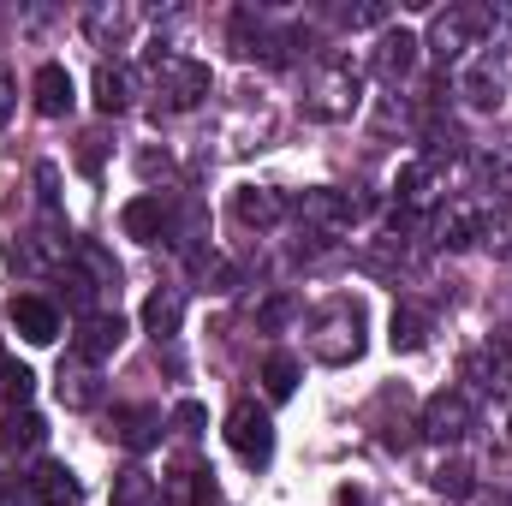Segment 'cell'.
<instances>
[{"mask_svg": "<svg viewBox=\"0 0 512 506\" xmlns=\"http://www.w3.org/2000/svg\"><path fill=\"white\" fill-rule=\"evenodd\" d=\"M227 447L251 465V471H262L268 459H274V423H268V411L256 405V399H239L233 411H227Z\"/></svg>", "mask_w": 512, "mask_h": 506, "instance_id": "obj_6", "label": "cell"}, {"mask_svg": "<svg viewBox=\"0 0 512 506\" xmlns=\"http://www.w3.org/2000/svg\"><path fill=\"white\" fill-rule=\"evenodd\" d=\"M161 411L155 405H114V417H108V435L126 447V453H149L155 441H161Z\"/></svg>", "mask_w": 512, "mask_h": 506, "instance_id": "obj_17", "label": "cell"}, {"mask_svg": "<svg viewBox=\"0 0 512 506\" xmlns=\"http://www.w3.org/2000/svg\"><path fill=\"white\" fill-rule=\"evenodd\" d=\"M0 506H36V495H30V477L0 471Z\"/></svg>", "mask_w": 512, "mask_h": 506, "instance_id": "obj_34", "label": "cell"}, {"mask_svg": "<svg viewBox=\"0 0 512 506\" xmlns=\"http://www.w3.org/2000/svg\"><path fill=\"white\" fill-rule=\"evenodd\" d=\"M149 78H155V102L167 114H191L203 96H209V66L191 60V54H173V48H149Z\"/></svg>", "mask_w": 512, "mask_h": 506, "instance_id": "obj_2", "label": "cell"}, {"mask_svg": "<svg viewBox=\"0 0 512 506\" xmlns=\"http://www.w3.org/2000/svg\"><path fill=\"white\" fill-rule=\"evenodd\" d=\"M292 215H298L310 233L334 239V233H352V221H358V203H352L346 191H334V185H310V191L292 203Z\"/></svg>", "mask_w": 512, "mask_h": 506, "instance_id": "obj_9", "label": "cell"}, {"mask_svg": "<svg viewBox=\"0 0 512 506\" xmlns=\"http://www.w3.org/2000/svg\"><path fill=\"white\" fill-rule=\"evenodd\" d=\"M227 36H233V54H239V60H262V66H286L292 48H298V30H280L268 12H251V6L233 12Z\"/></svg>", "mask_w": 512, "mask_h": 506, "instance_id": "obj_5", "label": "cell"}, {"mask_svg": "<svg viewBox=\"0 0 512 506\" xmlns=\"http://www.w3.org/2000/svg\"><path fill=\"white\" fill-rule=\"evenodd\" d=\"M137 167H143V179H155V173H167V155L149 149V155H137Z\"/></svg>", "mask_w": 512, "mask_h": 506, "instance_id": "obj_42", "label": "cell"}, {"mask_svg": "<svg viewBox=\"0 0 512 506\" xmlns=\"http://www.w3.org/2000/svg\"><path fill=\"white\" fill-rule=\"evenodd\" d=\"M465 376L477 381V387H501V393H512V334H495L489 346H477L471 358H465Z\"/></svg>", "mask_w": 512, "mask_h": 506, "instance_id": "obj_19", "label": "cell"}, {"mask_svg": "<svg viewBox=\"0 0 512 506\" xmlns=\"http://www.w3.org/2000/svg\"><path fill=\"white\" fill-rule=\"evenodd\" d=\"M483 30H495V6H447V12H435L423 48L447 66V60H465L483 42Z\"/></svg>", "mask_w": 512, "mask_h": 506, "instance_id": "obj_4", "label": "cell"}, {"mask_svg": "<svg viewBox=\"0 0 512 506\" xmlns=\"http://www.w3.org/2000/svg\"><path fill=\"white\" fill-rule=\"evenodd\" d=\"M179 322H185V292H179V286H161V292L143 298V328H149L155 340H173Z\"/></svg>", "mask_w": 512, "mask_h": 506, "instance_id": "obj_27", "label": "cell"}, {"mask_svg": "<svg viewBox=\"0 0 512 506\" xmlns=\"http://www.w3.org/2000/svg\"><path fill=\"white\" fill-rule=\"evenodd\" d=\"M173 423H179L185 435H203V423H209V411H203L197 399H179V405H173Z\"/></svg>", "mask_w": 512, "mask_h": 506, "instance_id": "obj_36", "label": "cell"}, {"mask_svg": "<svg viewBox=\"0 0 512 506\" xmlns=\"http://www.w3.org/2000/svg\"><path fill=\"white\" fill-rule=\"evenodd\" d=\"M310 358L334 364V370L364 358V304L358 298H328L310 316Z\"/></svg>", "mask_w": 512, "mask_h": 506, "instance_id": "obj_1", "label": "cell"}, {"mask_svg": "<svg viewBox=\"0 0 512 506\" xmlns=\"http://www.w3.org/2000/svg\"><path fill=\"white\" fill-rule=\"evenodd\" d=\"M18 114V72L12 66H0V126Z\"/></svg>", "mask_w": 512, "mask_h": 506, "instance_id": "obj_38", "label": "cell"}, {"mask_svg": "<svg viewBox=\"0 0 512 506\" xmlns=\"http://www.w3.org/2000/svg\"><path fill=\"white\" fill-rule=\"evenodd\" d=\"M30 495H36V506H78L84 483H78V471H72V465L42 459V465L30 471Z\"/></svg>", "mask_w": 512, "mask_h": 506, "instance_id": "obj_22", "label": "cell"}, {"mask_svg": "<svg viewBox=\"0 0 512 506\" xmlns=\"http://www.w3.org/2000/svg\"><path fill=\"white\" fill-rule=\"evenodd\" d=\"M358 102H364V78H358V66L340 60V54L322 60V66L310 72V84H304V108H310L316 120H352Z\"/></svg>", "mask_w": 512, "mask_h": 506, "instance_id": "obj_3", "label": "cell"}, {"mask_svg": "<svg viewBox=\"0 0 512 506\" xmlns=\"http://www.w3.org/2000/svg\"><path fill=\"white\" fill-rule=\"evenodd\" d=\"M66 268H72L96 298H114V292H120V262H114L108 245H96V239H78L72 256H66Z\"/></svg>", "mask_w": 512, "mask_h": 506, "instance_id": "obj_13", "label": "cell"}, {"mask_svg": "<svg viewBox=\"0 0 512 506\" xmlns=\"http://www.w3.org/2000/svg\"><path fill=\"white\" fill-rule=\"evenodd\" d=\"M393 191H399V209H429V203L447 191V155H429V149H423L417 161L399 167Z\"/></svg>", "mask_w": 512, "mask_h": 506, "instance_id": "obj_11", "label": "cell"}, {"mask_svg": "<svg viewBox=\"0 0 512 506\" xmlns=\"http://www.w3.org/2000/svg\"><path fill=\"white\" fill-rule=\"evenodd\" d=\"M131 102H137V72L126 60H102L96 66V108L102 114H126Z\"/></svg>", "mask_w": 512, "mask_h": 506, "instance_id": "obj_25", "label": "cell"}, {"mask_svg": "<svg viewBox=\"0 0 512 506\" xmlns=\"http://www.w3.org/2000/svg\"><path fill=\"white\" fill-rule=\"evenodd\" d=\"M483 245L495 256H512V203H501V209L483 215Z\"/></svg>", "mask_w": 512, "mask_h": 506, "instance_id": "obj_33", "label": "cell"}, {"mask_svg": "<svg viewBox=\"0 0 512 506\" xmlns=\"http://www.w3.org/2000/svg\"><path fill=\"white\" fill-rule=\"evenodd\" d=\"M429 489L465 501V495H471V465H465V459H435V465H429Z\"/></svg>", "mask_w": 512, "mask_h": 506, "instance_id": "obj_30", "label": "cell"}, {"mask_svg": "<svg viewBox=\"0 0 512 506\" xmlns=\"http://www.w3.org/2000/svg\"><path fill=\"white\" fill-rule=\"evenodd\" d=\"M215 501V477L209 471H173V477H161V489H155V506H209Z\"/></svg>", "mask_w": 512, "mask_h": 506, "instance_id": "obj_26", "label": "cell"}, {"mask_svg": "<svg viewBox=\"0 0 512 506\" xmlns=\"http://www.w3.org/2000/svg\"><path fill=\"white\" fill-rule=\"evenodd\" d=\"M459 96H465V108H477V114L507 108V96H512L507 60H501V54H477V60L459 72Z\"/></svg>", "mask_w": 512, "mask_h": 506, "instance_id": "obj_8", "label": "cell"}, {"mask_svg": "<svg viewBox=\"0 0 512 506\" xmlns=\"http://www.w3.org/2000/svg\"><path fill=\"white\" fill-rule=\"evenodd\" d=\"M78 161H84V173H96V167H102V137H96V131L84 137V149H78Z\"/></svg>", "mask_w": 512, "mask_h": 506, "instance_id": "obj_40", "label": "cell"}, {"mask_svg": "<svg viewBox=\"0 0 512 506\" xmlns=\"http://www.w3.org/2000/svg\"><path fill=\"white\" fill-rule=\"evenodd\" d=\"M483 215H489L483 203H453L429 221V239L447 251H471V245H483Z\"/></svg>", "mask_w": 512, "mask_h": 506, "instance_id": "obj_14", "label": "cell"}, {"mask_svg": "<svg viewBox=\"0 0 512 506\" xmlns=\"http://www.w3.org/2000/svg\"><path fill=\"white\" fill-rule=\"evenodd\" d=\"M42 417L24 405V411H6V423H0V453H36L42 447Z\"/></svg>", "mask_w": 512, "mask_h": 506, "instance_id": "obj_28", "label": "cell"}, {"mask_svg": "<svg viewBox=\"0 0 512 506\" xmlns=\"http://www.w3.org/2000/svg\"><path fill=\"white\" fill-rule=\"evenodd\" d=\"M54 393H60V405H66V411H90V405H102V376H96V364L66 358V364H60V376H54Z\"/></svg>", "mask_w": 512, "mask_h": 506, "instance_id": "obj_23", "label": "cell"}, {"mask_svg": "<svg viewBox=\"0 0 512 506\" xmlns=\"http://www.w3.org/2000/svg\"><path fill=\"white\" fill-rule=\"evenodd\" d=\"M30 102H36L42 120H66V114H72V72H66L60 60L36 66V78H30Z\"/></svg>", "mask_w": 512, "mask_h": 506, "instance_id": "obj_20", "label": "cell"}, {"mask_svg": "<svg viewBox=\"0 0 512 506\" xmlns=\"http://www.w3.org/2000/svg\"><path fill=\"white\" fill-rule=\"evenodd\" d=\"M114 506H155V477L143 465H126L114 477Z\"/></svg>", "mask_w": 512, "mask_h": 506, "instance_id": "obj_31", "label": "cell"}, {"mask_svg": "<svg viewBox=\"0 0 512 506\" xmlns=\"http://www.w3.org/2000/svg\"><path fill=\"white\" fill-rule=\"evenodd\" d=\"M30 393H36V376H30L24 364L0 358V399H6L12 411H24V405H30Z\"/></svg>", "mask_w": 512, "mask_h": 506, "instance_id": "obj_32", "label": "cell"}, {"mask_svg": "<svg viewBox=\"0 0 512 506\" xmlns=\"http://www.w3.org/2000/svg\"><path fill=\"white\" fill-rule=\"evenodd\" d=\"M477 179H483V185H512V161L507 155H483V161H477Z\"/></svg>", "mask_w": 512, "mask_h": 506, "instance_id": "obj_37", "label": "cell"}, {"mask_svg": "<svg viewBox=\"0 0 512 506\" xmlns=\"http://www.w3.org/2000/svg\"><path fill=\"white\" fill-rule=\"evenodd\" d=\"M429 334H435V316H429L417 298H399L393 316H387V346H393V352H423Z\"/></svg>", "mask_w": 512, "mask_h": 506, "instance_id": "obj_21", "label": "cell"}, {"mask_svg": "<svg viewBox=\"0 0 512 506\" xmlns=\"http://www.w3.org/2000/svg\"><path fill=\"white\" fill-rule=\"evenodd\" d=\"M36 185H42V209H48V215H54V197H60V191H54V185H60V173H54V167H48V161H42V167H36Z\"/></svg>", "mask_w": 512, "mask_h": 506, "instance_id": "obj_39", "label": "cell"}, {"mask_svg": "<svg viewBox=\"0 0 512 506\" xmlns=\"http://www.w3.org/2000/svg\"><path fill=\"white\" fill-rule=\"evenodd\" d=\"M72 256V245H66V227L48 215L36 233H24V245H18V262L30 268V274H42V268H54V262H66Z\"/></svg>", "mask_w": 512, "mask_h": 506, "instance_id": "obj_24", "label": "cell"}, {"mask_svg": "<svg viewBox=\"0 0 512 506\" xmlns=\"http://www.w3.org/2000/svg\"><path fill=\"white\" fill-rule=\"evenodd\" d=\"M417 48H423V42H417L405 24H387L382 36H376V60H370V66H376V78H387V84L411 78V72H417Z\"/></svg>", "mask_w": 512, "mask_h": 506, "instance_id": "obj_18", "label": "cell"}, {"mask_svg": "<svg viewBox=\"0 0 512 506\" xmlns=\"http://www.w3.org/2000/svg\"><path fill=\"white\" fill-rule=\"evenodd\" d=\"M298 376H304V370H298V358H292V352H268V358H262V393H268L274 405L298 393Z\"/></svg>", "mask_w": 512, "mask_h": 506, "instance_id": "obj_29", "label": "cell"}, {"mask_svg": "<svg viewBox=\"0 0 512 506\" xmlns=\"http://www.w3.org/2000/svg\"><path fill=\"white\" fill-rule=\"evenodd\" d=\"M286 209H292V203H286L274 185H239V191H233V221H239V227H251V233L280 227V221H286Z\"/></svg>", "mask_w": 512, "mask_h": 506, "instance_id": "obj_16", "label": "cell"}, {"mask_svg": "<svg viewBox=\"0 0 512 506\" xmlns=\"http://www.w3.org/2000/svg\"><path fill=\"white\" fill-rule=\"evenodd\" d=\"M286 316H292V304H286V298H274V304H262V328H280Z\"/></svg>", "mask_w": 512, "mask_h": 506, "instance_id": "obj_41", "label": "cell"}, {"mask_svg": "<svg viewBox=\"0 0 512 506\" xmlns=\"http://www.w3.org/2000/svg\"><path fill=\"white\" fill-rule=\"evenodd\" d=\"M120 340H126V322H120L114 310H96V316H84V322H78V334H72V358L102 364V358H114V352H120Z\"/></svg>", "mask_w": 512, "mask_h": 506, "instance_id": "obj_15", "label": "cell"}, {"mask_svg": "<svg viewBox=\"0 0 512 506\" xmlns=\"http://www.w3.org/2000/svg\"><path fill=\"white\" fill-rule=\"evenodd\" d=\"M6 322L18 328L24 346H54V340H60V310H54L48 298H36V292H18V298L6 304Z\"/></svg>", "mask_w": 512, "mask_h": 506, "instance_id": "obj_12", "label": "cell"}, {"mask_svg": "<svg viewBox=\"0 0 512 506\" xmlns=\"http://www.w3.org/2000/svg\"><path fill=\"white\" fill-rule=\"evenodd\" d=\"M120 227H126L137 245H173V233H179V209H173L161 191H149V197H131L126 203Z\"/></svg>", "mask_w": 512, "mask_h": 506, "instance_id": "obj_10", "label": "cell"}, {"mask_svg": "<svg viewBox=\"0 0 512 506\" xmlns=\"http://www.w3.org/2000/svg\"><path fill=\"white\" fill-rule=\"evenodd\" d=\"M346 30H370V24H387V6H340L334 12Z\"/></svg>", "mask_w": 512, "mask_h": 506, "instance_id": "obj_35", "label": "cell"}, {"mask_svg": "<svg viewBox=\"0 0 512 506\" xmlns=\"http://www.w3.org/2000/svg\"><path fill=\"white\" fill-rule=\"evenodd\" d=\"M471 423H477V405H471V393H459V387H441L429 405H423V441H435V447H453V441H465L471 435Z\"/></svg>", "mask_w": 512, "mask_h": 506, "instance_id": "obj_7", "label": "cell"}]
</instances>
